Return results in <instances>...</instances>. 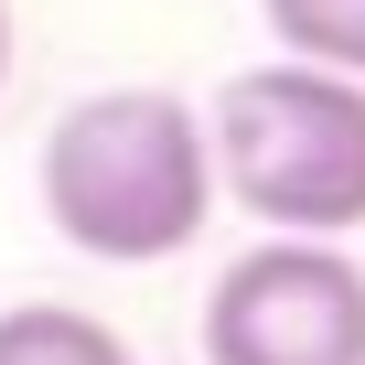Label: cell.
Returning a JSON list of instances; mask_svg holds the SVG:
<instances>
[{
    "mask_svg": "<svg viewBox=\"0 0 365 365\" xmlns=\"http://www.w3.org/2000/svg\"><path fill=\"white\" fill-rule=\"evenodd\" d=\"M279 54L301 65H333V76H365V0H258Z\"/></svg>",
    "mask_w": 365,
    "mask_h": 365,
    "instance_id": "obj_5",
    "label": "cell"
},
{
    "mask_svg": "<svg viewBox=\"0 0 365 365\" xmlns=\"http://www.w3.org/2000/svg\"><path fill=\"white\" fill-rule=\"evenodd\" d=\"M215 194L247 205L269 237H354L365 226V76L333 65H247L205 108Z\"/></svg>",
    "mask_w": 365,
    "mask_h": 365,
    "instance_id": "obj_2",
    "label": "cell"
},
{
    "mask_svg": "<svg viewBox=\"0 0 365 365\" xmlns=\"http://www.w3.org/2000/svg\"><path fill=\"white\" fill-rule=\"evenodd\" d=\"M43 215L108 269H161L215 215L205 118L172 86H97L43 129Z\"/></svg>",
    "mask_w": 365,
    "mask_h": 365,
    "instance_id": "obj_1",
    "label": "cell"
},
{
    "mask_svg": "<svg viewBox=\"0 0 365 365\" xmlns=\"http://www.w3.org/2000/svg\"><path fill=\"white\" fill-rule=\"evenodd\" d=\"M0 365H129V344L76 301H11L0 312Z\"/></svg>",
    "mask_w": 365,
    "mask_h": 365,
    "instance_id": "obj_4",
    "label": "cell"
},
{
    "mask_svg": "<svg viewBox=\"0 0 365 365\" xmlns=\"http://www.w3.org/2000/svg\"><path fill=\"white\" fill-rule=\"evenodd\" d=\"M0 86H11V0H0Z\"/></svg>",
    "mask_w": 365,
    "mask_h": 365,
    "instance_id": "obj_6",
    "label": "cell"
},
{
    "mask_svg": "<svg viewBox=\"0 0 365 365\" xmlns=\"http://www.w3.org/2000/svg\"><path fill=\"white\" fill-rule=\"evenodd\" d=\"M205 365H365V258L344 237H258L205 301Z\"/></svg>",
    "mask_w": 365,
    "mask_h": 365,
    "instance_id": "obj_3",
    "label": "cell"
}]
</instances>
